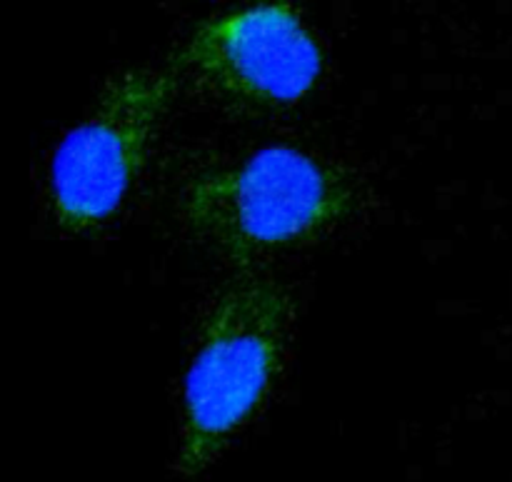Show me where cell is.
Here are the masks:
<instances>
[{
    "mask_svg": "<svg viewBox=\"0 0 512 482\" xmlns=\"http://www.w3.org/2000/svg\"><path fill=\"white\" fill-rule=\"evenodd\" d=\"M173 83V75L155 70L120 75L55 148L48 198L63 233H93L118 213L148 163Z\"/></svg>",
    "mask_w": 512,
    "mask_h": 482,
    "instance_id": "3957f363",
    "label": "cell"
},
{
    "mask_svg": "<svg viewBox=\"0 0 512 482\" xmlns=\"http://www.w3.org/2000/svg\"><path fill=\"white\" fill-rule=\"evenodd\" d=\"M355 203V183L343 170L293 145H268L190 175L180 215L205 250L245 265L313 243L343 223Z\"/></svg>",
    "mask_w": 512,
    "mask_h": 482,
    "instance_id": "6da1fadb",
    "label": "cell"
},
{
    "mask_svg": "<svg viewBox=\"0 0 512 482\" xmlns=\"http://www.w3.org/2000/svg\"><path fill=\"white\" fill-rule=\"evenodd\" d=\"M175 65L235 108L273 113L313 93L325 55L288 0H255L203 20Z\"/></svg>",
    "mask_w": 512,
    "mask_h": 482,
    "instance_id": "277c9868",
    "label": "cell"
},
{
    "mask_svg": "<svg viewBox=\"0 0 512 482\" xmlns=\"http://www.w3.org/2000/svg\"><path fill=\"white\" fill-rule=\"evenodd\" d=\"M290 295L273 278L233 280L200 328L185 375L173 475L198 480L258 415L283 370Z\"/></svg>",
    "mask_w": 512,
    "mask_h": 482,
    "instance_id": "7a4b0ae2",
    "label": "cell"
}]
</instances>
